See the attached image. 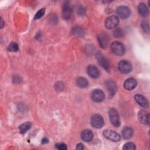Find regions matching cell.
I'll list each match as a JSON object with an SVG mask.
<instances>
[{
    "label": "cell",
    "instance_id": "14",
    "mask_svg": "<svg viewBox=\"0 0 150 150\" xmlns=\"http://www.w3.org/2000/svg\"><path fill=\"white\" fill-rule=\"evenodd\" d=\"M87 74L92 78L96 79L100 76V71L98 69L94 66V65H90L87 68Z\"/></svg>",
    "mask_w": 150,
    "mask_h": 150
},
{
    "label": "cell",
    "instance_id": "8",
    "mask_svg": "<svg viewBox=\"0 0 150 150\" xmlns=\"http://www.w3.org/2000/svg\"><path fill=\"white\" fill-rule=\"evenodd\" d=\"M119 22L118 18L115 15H112L108 17L105 21V26L108 29L115 28L117 26Z\"/></svg>",
    "mask_w": 150,
    "mask_h": 150
},
{
    "label": "cell",
    "instance_id": "5",
    "mask_svg": "<svg viewBox=\"0 0 150 150\" xmlns=\"http://www.w3.org/2000/svg\"><path fill=\"white\" fill-rule=\"evenodd\" d=\"M73 13V8L69 2H66L62 8V16L64 19L68 20L71 18Z\"/></svg>",
    "mask_w": 150,
    "mask_h": 150
},
{
    "label": "cell",
    "instance_id": "28",
    "mask_svg": "<svg viewBox=\"0 0 150 150\" xmlns=\"http://www.w3.org/2000/svg\"><path fill=\"white\" fill-rule=\"evenodd\" d=\"M54 87H55V89L57 91H61L64 88V84L62 82H57L55 85H54Z\"/></svg>",
    "mask_w": 150,
    "mask_h": 150
},
{
    "label": "cell",
    "instance_id": "18",
    "mask_svg": "<svg viewBox=\"0 0 150 150\" xmlns=\"http://www.w3.org/2000/svg\"><path fill=\"white\" fill-rule=\"evenodd\" d=\"M133 134H134V131L132 128L129 127H126L124 128L121 132L122 137L124 139H130L132 137Z\"/></svg>",
    "mask_w": 150,
    "mask_h": 150
},
{
    "label": "cell",
    "instance_id": "13",
    "mask_svg": "<svg viewBox=\"0 0 150 150\" xmlns=\"http://www.w3.org/2000/svg\"><path fill=\"white\" fill-rule=\"evenodd\" d=\"M137 85V80L132 77L128 78L127 79L125 80L124 83V87L127 90H132L136 87Z\"/></svg>",
    "mask_w": 150,
    "mask_h": 150
},
{
    "label": "cell",
    "instance_id": "17",
    "mask_svg": "<svg viewBox=\"0 0 150 150\" xmlns=\"http://www.w3.org/2000/svg\"><path fill=\"white\" fill-rule=\"evenodd\" d=\"M93 133L90 129H84L81 133V138L85 142H90L93 138Z\"/></svg>",
    "mask_w": 150,
    "mask_h": 150
},
{
    "label": "cell",
    "instance_id": "26",
    "mask_svg": "<svg viewBox=\"0 0 150 150\" xmlns=\"http://www.w3.org/2000/svg\"><path fill=\"white\" fill-rule=\"evenodd\" d=\"M141 27L142 29H143V30L146 33H149V24L148 23V22L144 21L142 22L141 23Z\"/></svg>",
    "mask_w": 150,
    "mask_h": 150
},
{
    "label": "cell",
    "instance_id": "32",
    "mask_svg": "<svg viewBox=\"0 0 150 150\" xmlns=\"http://www.w3.org/2000/svg\"><path fill=\"white\" fill-rule=\"evenodd\" d=\"M48 142H49V140H48V139L47 138L45 137V138H43L42 139V144H47V143H48Z\"/></svg>",
    "mask_w": 150,
    "mask_h": 150
},
{
    "label": "cell",
    "instance_id": "29",
    "mask_svg": "<svg viewBox=\"0 0 150 150\" xmlns=\"http://www.w3.org/2000/svg\"><path fill=\"white\" fill-rule=\"evenodd\" d=\"M56 148L59 150H66L67 148L66 145L63 143H59L56 144Z\"/></svg>",
    "mask_w": 150,
    "mask_h": 150
},
{
    "label": "cell",
    "instance_id": "7",
    "mask_svg": "<svg viewBox=\"0 0 150 150\" xmlns=\"http://www.w3.org/2000/svg\"><path fill=\"white\" fill-rule=\"evenodd\" d=\"M118 69L122 73H129L132 70V64L129 62L127 60H121L118 63Z\"/></svg>",
    "mask_w": 150,
    "mask_h": 150
},
{
    "label": "cell",
    "instance_id": "33",
    "mask_svg": "<svg viewBox=\"0 0 150 150\" xmlns=\"http://www.w3.org/2000/svg\"><path fill=\"white\" fill-rule=\"evenodd\" d=\"M4 25V22L2 18H1V28H2Z\"/></svg>",
    "mask_w": 150,
    "mask_h": 150
},
{
    "label": "cell",
    "instance_id": "30",
    "mask_svg": "<svg viewBox=\"0 0 150 150\" xmlns=\"http://www.w3.org/2000/svg\"><path fill=\"white\" fill-rule=\"evenodd\" d=\"M77 11H78L79 14L80 15H84L85 13V9L82 6H79L78 9H77Z\"/></svg>",
    "mask_w": 150,
    "mask_h": 150
},
{
    "label": "cell",
    "instance_id": "22",
    "mask_svg": "<svg viewBox=\"0 0 150 150\" xmlns=\"http://www.w3.org/2000/svg\"><path fill=\"white\" fill-rule=\"evenodd\" d=\"M72 33L73 35L77 36H83L84 35L83 30L79 26H76L73 28Z\"/></svg>",
    "mask_w": 150,
    "mask_h": 150
},
{
    "label": "cell",
    "instance_id": "27",
    "mask_svg": "<svg viewBox=\"0 0 150 150\" xmlns=\"http://www.w3.org/2000/svg\"><path fill=\"white\" fill-rule=\"evenodd\" d=\"M124 32L123 30L121 29H120V28H117V29H116L114 30V36H115V37H117V38H120V37L122 36L123 35H124Z\"/></svg>",
    "mask_w": 150,
    "mask_h": 150
},
{
    "label": "cell",
    "instance_id": "10",
    "mask_svg": "<svg viewBox=\"0 0 150 150\" xmlns=\"http://www.w3.org/2000/svg\"><path fill=\"white\" fill-rule=\"evenodd\" d=\"M91 98L95 102H101L105 98V94L100 89H95L91 93Z\"/></svg>",
    "mask_w": 150,
    "mask_h": 150
},
{
    "label": "cell",
    "instance_id": "25",
    "mask_svg": "<svg viewBox=\"0 0 150 150\" xmlns=\"http://www.w3.org/2000/svg\"><path fill=\"white\" fill-rule=\"evenodd\" d=\"M45 12V8L40 9L36 12V13L34 17V19L36 20V19H39L40 18H41L44 15Z\"/></svg>",
    "mask_w": 150,
    "mask_h": 150
},
{
    "label": "cell",
    "instance_id": "31",
    "mask_svg": "<svg viewBox=\"0 0 150 150\" xmlns=\"http://www.w3.org/2000/svg\"><path fill=\"white\" fill-rule=\"evenodd\" d=\"M76 149H79V150H81V149H84V146H83V145L81 144V143H79L76 146Z\"/></svg>",
    "mask_w": 150,
    "mask_h": 150
},
{
    "label": "cell",
    "instance_id": "4",
    "mask_svg": "<svg viewBox=\"0 0 150 150\" xmlns=\"http://www.w3.org/2000/svg\"><path fill=\"white\" fill-rule=\"evenodd\" d=\"M90 122L92 127L97 129L102 128L104 124L103 117L99 114H95L93 115L91 118Z\"/></svg>",
    "mask_w": 150,
    "mask_h": 150
},
{
    "label": "cell",
    "instance_id": "23",
    "mask_svg": "<svg viewBox=\"0 0 150 150\" xmlns=\"http://www.w3.org/2000/svg\"><path fill=\"white\" fill-rule=\"evenodd\" d=\"M8 50L9 51H10V52H15L18 51L19 46H18V44L16 43H15V42H11L9 45V46L8 47Z\"/></svg>",
    "mask_w": 150,
    "mask_h": 150
},
{
    "label": "cell",
    "instance_id": "24",
    "mask_svg": "<svg viewBox=\"0 0 150 150\" xmlns=\"http://www.w3.org/2000/svg\"><path fill=\"white\" fill-rule=\"evenodd\" d=\"M135 148L136 147L135 144L131 142H128L125 144L122 148L124 150H132V149H135Z\"/></svg>",
    "mask_w": 150,
    "mask_h": 150
},
{
    "label": "cell",
    "instance_id": "2",
    "mask_svg": "<svg viewBox=\"0 0 150 150\" xmlns=\"http://www.w3.org/2000/svg\"><path fill=\"white\" fill-rule=\"evenodd\" d=\"M109 119L111 123L115 127H118L120 125V121L118 111L114 108H111L108 111Z\"/></svg>",
    "mask_w": 150,
    "mask_h": 150
},
{
    "label": "cell",
    "instance_id": "12",
    "mask_svg": "<svg viewBox=\"0 0 150 150\" xmlns=\"http://www.w3.org/2000/svg\"><path fill=\"white\" fill-rule=\"evenodd\" d=\"M149 114L145 110H141L138 114V118L140 122L144 124H149Z\"/></svg>",
    "mask_w": 150,
    "mask_h": 150
},
{
    "label": "cell",
    "instance_id": "20",
    "mask_svg": "<svg viewBox=\"0 0 150 150\" xmlns=\"http://www.w3.org/2000/svg\"><path fill=\"white\" fill-rule=\"evenodd\" d=\"M76 84L80 88H86L88 85V80L83 77H80L76 80Z\"/></svg>",
    "mask_w": 150,
    "mask_h": 150
},
{
    "label": "cell",
    "instance_id": "1",
    "mask_svg": "<svg viewBox=\"0 0 150 150\" xmlns=\"http://www.w3.org/2000/svg\"><path fill=\"white\" fill-rule=\"evenodd\" d=\"M111 49L112 52L118 56H122L125 53V49L122 43L118 41H114L111 44Z\"/></svg>",
    "mask_w": 150,
    "mask_h": 150
},
{
    "label": "cell",
    "instance_id": "6",
    "mask_svg": "<svg viewBox=\"0 0 150 150\" xmlns=\"http://www.w3.org/2000/svg\"><path fill=\"white\" fill-rule=\"evenodd\" d=\"M96 57L100 66L103 68H104L107 71L109 72L110 71V66L108 61L104 57V56L100 52H97L96 54Z\"/></svg>",
    "mask_w": 150,
    "mask_h": 150
},
{
    "label": "cell",
    "instance_id": "16",
    "mask_svg": "<svg viewBox=\"0 0 150 150\" xmlns=\"http://www.w3.org/2000/svg\"><path fill=\"white\" fill-rule=\"evenodd\" d=\"M98 41L102 48H105L108 43V36L105 33H101L98 36Z\"/></svg>",
    "mask_w": 150,
    "mask_h": 150
},
{
    "label": "cell",
    "instance_id": "19",
    "mask_svg": "<svg viewBox=\"0 0 150 150\" xmlns=\"http://www.w3.org/2000/svg\"><path fill=\"white\" fill-rule=\"evenodd\" d=\"M138 11L139 14L143 17H146L149 15V10L144 3H140L138 6Z\"/></svg>",
    "mask_w": 150,
    "mask_h": 150
},
{
    "label": "cell",
    "instance_id": "11",
    "mask_svg": "<svg viewBox=\"0 0 150 150\" xmlns=\"http://www.w3.org/2000/svg\"><path fill=\"white\" fill-rule=\"evenodd\" d=\"M105 87L110 97H112L117 91V86L115 82L111 80H107L105 82Z\"/></svg>",
    "mask_w": 150,
    "mask_h": 150
},
{
    "label": "cell",
    "instance_id": "15",
    "mask_svg": "<svg viewBox=\"0 0 150 150\" xmlns=\"http://www.w3.org/2000/svg\"><path fill=\"white\" fill-rule=\"evenodd\" d=\"M134 99L136 102L141 107L148 108L149 106V102L148 100L144 96L141 94H136L134 96Z\"/></svg>",
    "mask_w": 150,
    "mask_h": 150
},
{
    "label": "cell",
    "instance_id": "21",
    "mask_svg": "<svg viewBox=\"0 0 150 150\" xmlns=\"http://www.w3.org/2000/svg\"><path fill=\"white\" fill-rule=\"evenodd\" d=\"M31 127V123L30 122H26L22 124H21L19 127V132L21 134H25L26 132L27 131H28Z\"/></svg>",
    "mask_w": 150,
    "mask_h": 150
},
{
    "label": "cell",
    "instance_id": "3",
    "mask_svg": "<svg viewBox=\"0 0 150 150\" xmlns=\"http://www.w3.org/2000/svg\"><path fill=\"white\" fill-rule=\"evenodd\" d=\"M103 135L107 139L112 142H118L121 139V137L119 134L112 130H104L103 132Z\"/></svg>",
    "mask_w": 150,
    "mask_h": 150
},
{
    "label": "cell",
    "instance_id": "9",
    "mask_svg": "<svg viewBox=\"0 0 150 150\" xmlns=\"http://www.w3.org/2000/svg\"><path fill=\"white\" fill-rule=\"evenodd\" d=\"M117 14L121 19H127L131 15L130 9L126 6H120L117 8Z\"/></svg>",
    "mask_w": 150,
    "mask_h": 150
}]
</instances>
